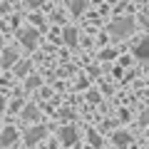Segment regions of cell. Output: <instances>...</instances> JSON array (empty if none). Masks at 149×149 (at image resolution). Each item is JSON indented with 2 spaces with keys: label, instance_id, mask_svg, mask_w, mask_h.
I'll list each match as a JSON object with an SVG mask.
<instances>
[{
  "label": "cell",
  "instance_id": "3957f363",
  "mask_svg": "<svg viewBox=\"0 0 149 149\" xmlns=\"http://www.w3.org/2000/svg\"><path fill=\"white\" fill-rule=\"evenodd\" d=\"M134 55H137L139 60H147V57H149V37H144L142 42L134 47Z\"/></svg>",
  "mask_w": 149,
  "mask_h": 149
},
{
  "label": "cell",
  "instance_id": "6da1fadb",
  "mask_svg": "<svg viewBox=\"0 0 149 149\" xmlns=\"http://www.w3.org/2000/svg\"><path fill=\"white\" fill-rule=\"evenodd\" d=\"M109 35L112 37H127V35H132V30H134V20L132 17H117L114 22H109Z\"/></svg>",
  "mask_w": 149,
  "mask_h": 149
},
{
  "label": "cell",
  "instance_id": "8fae6325",
  "mask_svg": "<svg viewBox=\"0 0 149 149\" xmlns=\"http://www.w3.org/2000/svg\"><path fill=\"white\" fill-rule=\"evenodd\" d=\"M22 114H25V117H30V119H35V117H37V112L32 109V107H30V109H25V112H22Z\"/></svg>",
  "mask_w": 149,
  "mask_h": 149
},
{
  "label": "cell",
  "instance_id": "7c38bea8",
  "mask_svg": "<svg viewBox=\"0 0 149 149\" xmlns=\"http://www.w3.org/2000/svg\"><path fill=\"white\" fill-rule=\"evenodd\" d=\"M27 5H30V8H37V5H42V0H27Z\"/></svg>",
  "mask_w": 149,
  "mask_h": 149
},
{
  "label": "cell",
  "instance_id": "4fadbf2b",
  "mask_svg": "<svg viewBox=\"0 0 149 149\" xmlns=\"http://www.w3.org/2000/svg\"><path fill=\"white\" fill-rule=\"evenodd\" d=\"M27 70H30V65H20V67H17V72H20V74H25Z\"/></svg>",
  "mask_w": 149,
  "mask_h": 149
},
{
  "label": "cell",
  "instance_id": "8992f818",
  "mask_svg": "<svg viewBox=\"0 0 149 149\" xmlns=\"http://www.w3.org/2000/svg\"><path fill=\"white\" fill-rule=\"evenodd\" d=\"M15 60H17V52H15V50H8V52L3 55V65H5V67H8V65H13Z\"/></svg>",
  "mask_w": 149,
  "mask_h": 149
},
{
  "label": "cell",
  "instance_id": "5b68a950",
  "mask_svg": "<svg viewBox=\"0 0 149 149\" xmlns=\"http://www.w3.org/2000/svg\"><path fill=\"white\" fill-rule=\"evenodd\" d=\"M62 37H65V42H67V45H77V30H74V27H67Z\"/></svg>",
  "mask_w": 149,
  "mask_h": 149
},
{
  "label": "cell",
  "instance_id": "52a82bcc",
  "mask_svg": "<svg viewBox=\"0 0 149 149\" xmlns=\"http://www.w3.org/2000/svg\"><path fill=\"white\" fill-rule=\"evenodd\" d=\"M82 8H85V0H70V10L72 13H82Z\"/></svg>",
  "mask_w": 149,
  "mask_h": 149
},
{
  "label": "cell",
  "instance_id": "9c48e42d",
  "mask_svg": "<svg viewBox=\"0 0 149 149\" xmlns=\"http://www.w3.org/2000/svg\"><path fill=\"white\" fill-rule=\"evenodd\" d=\"M40 137H42V129H35V132H30L27 139H30V144H35V139H40Z\"/></svg>",
  "mask_w": 149,
  "mask_h": 149
},
{
  "label": "cell",
  "instance_id": "30bf717a",
  "mask_svg": "<svg viewBox=\"0 0 149 149\" xmlns=\"http://www.w3.org/2000/svg\"><path fill=\"white\" fill-rule=\"evenodd\" d=\"M10 139H15V132H13V129H8V132L3 134V144H10Z\"/></svg>",
  "mask_w": 149,
  "mask_h": 149
},
{
  "label": "cell",
  "instance_id": "277c9868",
  "mask_svg": "<svg viewBox=\"0 0 149 149\" xmlns=\"http://www.w3.org/2000/svg\"><path fill=\"white\" fill-rule=\"evenodd\" d=\"M60 137H62V144H74L77 134H74V129H62V132H60Z\"/></svg>",
  "mask_w": 149,
  "mask_h": 149
},
{
  "label": "cell",
  "instance_id": "7a4b0ae2",
  "mask_svg": "<svg viewBox=\"0 0 149 149\" xmlns=\"http://www.w3.org/2000/svg\"><path fill=\"white\" fill-rule=\"evenodd\" d=\"M20 42L27 45V47H35L37 42V32L32 30V27H27V30H20Z\"/></svg>",
  "mask_w": 149,
  "mask_h": 149
},
{
  "label": "cell",
  "instance_id": "ba28073f",
  "mask_svg": "<svg viewBox=\"0 0 149 149\" xmlns=\"http://www.w3.org/2000/svg\"><path fill=\"white\" fill-rule=\"evenodd\" d=\"M114 139H117V144H119V147H124V144L129 142V134H114Z\"/></svg>",
  "mask_w": 149,
  "mask_h": 149
}]
</instances>
